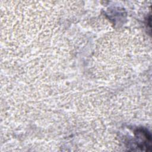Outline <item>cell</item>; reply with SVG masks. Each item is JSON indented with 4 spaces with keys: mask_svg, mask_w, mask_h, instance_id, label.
<instances>
[{
    "mask_svg": "<svg viewBox=\"0 0 152 152\" xmlns=\"http://www.w3.org/2000/svg\"><path fill=\"white\" fill-rule=\"evenodd\" d=\"M136 144L142 150H151V136L148 131L145 128H138L135 131Z\"/></svg>",
    "mask_w": 152,
    "mask_h": 152,
    "instance_id": "6da1fadb",
    "label": "cell"
}]
</instances>
